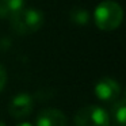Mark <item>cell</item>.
I'll return each instance as SVG.
<instances>
[{
    "label": "cell",
    "instance_id": "cell-1",
    "mask_svg": "<svg viewBox=\"0 0 126 126\" xmlns=\"http://www.w3.org/2000/svg\"><path fill=\"white\" fill-rule=\"evenodd\" d=\"M123 20V10L117 1L103 0L95 8L94 22L102 31H114Z\"/></svg>",
    "mask_w": 126,
    "mask_h": 126
},
{
    "label": "cell",
    "instance_id": "cell-2",
    "mask_svg": "<svg viewBox=\"0 0 126 126\" xmlns=\"http://www.w3.org/2000/svg\"><path fill=\"white\" fill-rule=\"evenodd\" d=\"M11 29L18 35L34 34L42 27L45 16L42 11L37 8H22L19 12L10 18Z\"/></svg>",
    "mask_w": 126,
    "mask_h": 126
},
{
    "label": "cell",
    "instance_id": "cell-3",
    "mask_svg": "<svg viewBox=\"0 0 126 126\" xmlns=\"http://www.w3.org/2000/svg\"><path fill=\"white\" fill-rule=\"evenodd\" d=\"M110 123L109 112L96 104L79 109L73 118L75 126H110Z\"/></svg>",
    "mask_w": 126,
    "mask_h": 126
},
{
    "label": "cell",
    "instance_id": "cell-4",
    "mask_svg": "<svg viewBox=\"0 0 126 126\" xmlns=\"http://www.w3.org/2000/svg\"><path fill=\"white\" fill-rule=\"evenodd\" d=\"M34 110V100L31 95L29 94H18L11 99L8 104V112L11 117L16 118V119H23V118L29 117Z\"/></svg>",
    "mask_w": 126,
    "mask_h": 126
},
{
    "label": "cell",
    "instance_id": "cell-5",
    "mask_svg": "<svg viewBox=\"0 0 126 126\" xmlns=\"http://www.w3.org/2000/svg\"><path fill=\"white\" fill-rule=\"evenodd\" d=\"M95 95L102 102H114L119 98L121 85L111 77H103L95 84Z\"/></svg>",
    "mask_w": 126,
    "mask_h": 126
},
{
    "label": "cell",
    "instance_id": "cell-6",
    "mask_svg": "<svg viewBox=\"0 0 126 126\" xmlns=\"http://www.w3.org/2000/svg\"><path fill=\"white\" fill-rule=\"evenodd\" d=\"M37 126H69V121L57 109H44L37 117Z\"/></svg>",
    "mask_w": 126,
    "mask_h": 126
},
{
    "label": "cell",
    "instance_id": "cell-7",
    "mask_svg": "<svg viewBox=\"0 0 126 126\" xmlns=\"http://www.w3.org/2000/svg\"><path fill=\"white\" fill-rule=\"evenodd\" d=\"M25 8V0H0V19H10Z\"/></svg>",
    "mask_w": 126,
    "mask_h": 126
},
{
    "label": "cell",
    "instance_id": "cell-8",
    "mask_svg": "<svg viewBox=\"0 0 126 126\" xmlns=\"http://www.w3.org/2000/svg\"><path fill=\"white\" fill-rule=\"evenodd\" d=\"M111 115L115 123L126 125V100L125 98H118L111 109Z\"/></svg>",
    "mask_w": 126,
    "mask_h": 126
},
{
    "label": "cell",
    "instance_id": "cell-9",
    "mask_svg": "<svg viewBox=\"0 0 126 126\" xmlns=\"http://www.w3.org/2000/svg\"><path fill=\"white\" fill-rule=\"evenodd\" d=\"M71 20L77 26H85L90 22V12L87 11L83 7H75L71 10V14H69Z\"/></svg>",
    "mask_w": 126,
    "mask_h": 126
},
{
    "label": "cell",
    "instance_id": "cell-10",
    "mask_svg": "<svg viewBox=\"0 0 126 126\" xmlns=\"http://www.w3.org/2000/svg\"><path fill=\"white\" fill-rule=\"evenodd\" d=\"M6 84H7V71L3 64L0 63V92L4 90Z\"/></svg>",
    "mask_w": 126,
    "mask_h": 126
},
{
    "label": "cell",
    "instance_id": "cell-11",
    "mask_svg": "<svg viewBox=\"0 0 126 126\" xmlns=\"http://www.w3.org/2000/svg\"><path fill=\"white\" fill-rule=\"evenodd\" d=\"M16 126H33V125L29 123V122H22V123H19V125H16Z\"/></svg>",
    "mask_w": 126,
    "mask_h": 126
},
{
    "label": "cell",
    "instance_id": "cell-12",
    "mask_svg": "<svg viewBox=\"0 0 126 126\" xmlns=\"http://www.w3.org/2000/svg\"><path fill=\"white\" fill-rule=\"evenodd\" d=\"M110 126H125V125H119V123H112V125H111V123H110Z\"/></svg>",
    "mask_w": 126,
    "mask_h": 126
},
{
    "label": "cell",
    "instance_id": "cell-13",
    "mask_svg": "<svg viewBox=\"0 0 126 126\" xmlns=\"http://www.w3.org/2000/svg\"><path fill=\"white\" fill-rule=\"evenodd\" d=\"M0 126H6V125H4V123H3V122H0Z\"/></svg>",
    "mask_w": 126,
    "mask_h": 126
}]
</instances>
